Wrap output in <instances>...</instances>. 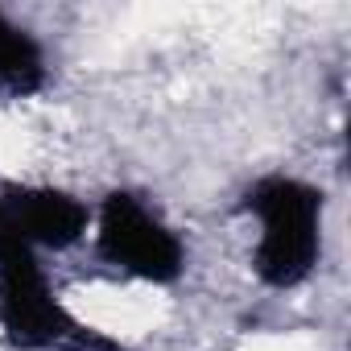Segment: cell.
I'll use <instances>...</instances> for the list:
<instances>
[{"label": "cell", "instance_id": "1", "mask_svg": "<svg viewBox=\"0 0 351 351\" xmlns=\"http://www.w3.org/2000/svg\"><path fill=\"white\" fill-rule=\"evenodd\" d=\"M240 211L256 219L252 273L269 289H298L322 261V215L326 195L293 173H265L256 178Z\"/></svg>", "mask_w": 351, "mask_h": 351}, {"label": "cell", "instance_id": "2", "mask_svg": "<svg viewBox=\"0 0 351 351\" xmlns=\"http://www.w3.org/2000/svg\"><path fill=\"white\" fill-rule=\"evenodd\" d=\"M0 339L13 351H128L54 293L46 265L29 244L0 252Z\"/></svg>", "mask_w": 351, "mask_h": 351}, {"label": "cell", "instance_id": "3", "mask_svg": "<svg viewBox=\"0 0 351 351\" xmlns=\"http://www.w3.org/2000/svg\"><path fill=\"white\" fill-rule=\"evenodd\" d=\"M95 256L145 285H173L186 273V244L136 191H108L95 207Z\"/></svg>", "mask_w": 351, "mask_h": 351}, {"label": "cell", "instance_id": "4", "mask_svg": "<svg viewBox=\"0 0 351 351\" xmlns=\"http://www.w3.org/2000/svg\"><path fill=\"white\" fill-rule=\"evenodd\" d=\"M0 203L38 256L75 248L79 240H87L95 219V207H87L75 191L46 182H0Z\"/></svg>", "mask_w": 351, "mask_h": 351}, {"label": "cell", "instance_id": "5", "mask_svg": "<svg viewBox=\"0 0 351 351\" xmlns=\"http://www.w3.org/2000/svg\"><path fill=\"white\" fill-rule=\"evenodd\" d=\"M46 83L50 66L42 42L0 9V99H34L46 91Z\"/></svg>", "mask_w": 351, "mask_h": 351}]
</instances>
